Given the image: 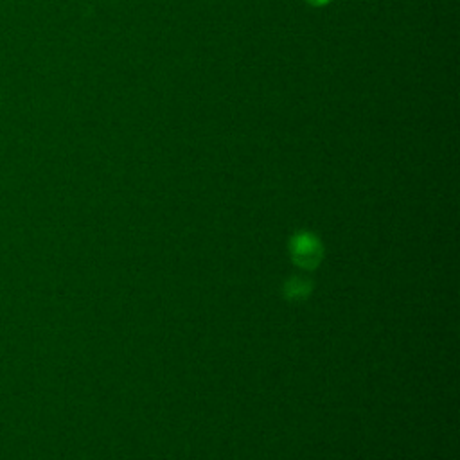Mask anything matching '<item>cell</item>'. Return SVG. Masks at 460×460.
Instances as JSON below:
<instances>
[{"label": "cell", "mask_w": 460, "mask_h": 460, "mask_svg": "<svg viewBox=\"0 0 460 460\" xmlns=\"http://www.w3.org/2000/svg\"><path fill=\"white\" fill-rule=\"evenodd\" d=\"M293 253L304 266H313L318 261V243L307 235H302L296 239V244L293 246Z\"/></svg>", "instance_id": "cell-1"}, {"label": "cell", "mask_w": 460, "mask_h": 460, "mask_svg": "<svg viewBox=\"0 0 460 460\" xmlns=\"http://www.w3.org/2000/svg\"><path fill=\"white\" fill-rule=\"evenodd\" d=\"M307 4H311V5H314V7H320V5H325V4H329L331 0H305Z\"/></svg>", "instance_id": "cell-2"}]
</instances>
